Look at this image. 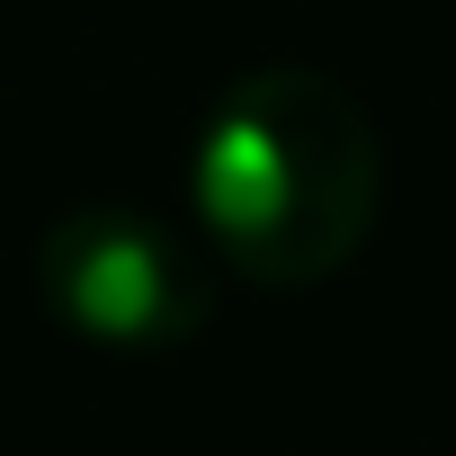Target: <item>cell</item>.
I'll list each match as a JSON object with an SVG mask.
<instances>
[{
	"instance_id": "2",
	"label": "cell",
	"mask_w": 456,
	"mask_h": 456,
	"mask_svg": "<svg viewBox=\"0 0 456 456\" xmlns=\"http://www.w3.org/2000/svg\"><path fill=\"white\" fill-rule=\"evenodd\" d=\"M37 305L117 358H152V349H188L215 322V251L197 224H170L152 206L99 197V206H63L37 233Z\"/></svg>"
},
{
	"instance_id": "1",
	"label": "cell",
	"mask_w": 456,
	"mask_h": 456,
	"mask_svg": "<svg viewBox=\"0 0 456 456\" xmlns=\"http://www.w3.org/2000/svg\"><path fill=\"white\" fill-rule=\"evenodd\" d=\"M385 197V143L349 81L322 63H260L224 90L188 143V224L224 278L305 296L340 278Z\"/></svg>"
}]
</instances>
